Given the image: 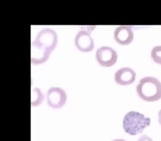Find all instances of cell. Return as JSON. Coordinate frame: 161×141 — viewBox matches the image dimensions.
<instances>
[{
  "label": "cell",
  "mask_w": 161,
  "mask_h": 141,
  "mask_svg": "<svg viewBox=\"0 0 161 141\" xmlns=\"http://www.w3.org/2000/svg\"><path fill=\"white\" fill-rule=\"evenodd\" d=\"M58 43V35L52 29H44L37 34L31 46V60L34 64L44 63L55 49Z\"/></svg>",
  "instance_id": "cell-1"
},
{
  "label": "cell",
  "mask_w": 161,
  "mask_h": 141,
  "mask_svg": "<svg viewBox=\"0 0 161 141\" xmlns=\"http://www.w3.org/2000/svg\"><path fill=\"white\" fill-rule=\"evenodd\" d=\"M138 96L142 100L149 102L161 99V83L153 77L142 78L136 87Z\"/></svg>",
  "instance_id": "cell-2"
},
{
  "label": "cell",
  "mask_w": 161,
  "mask_h": 141,
  "mask_svg": "<svg viewBox=\"0 0 161 141\" xmlns=\"http://www.w3.org/2000/svg\"><path fill=\"white\" fill-rule=\"evenodd\" d=\"M151 120L143 114L135 111H130L124 116L123 127L124 131L130 135H136L143 132L150 125Z\"/></svg>",
  "instance_id": "cell-3"
},
{
  "label": "cell",
  "mask_w": 161,
  "mask_h": 141,
  "mask_svg": "<svg viewBox=\"0 0 161 141\" xmlns=\"http://www.w3.org/2000/svg\"><path fill=\"white\" fill-rule=\"evenodd\" d=\"M95 57L98 63L102 66L111 67L116 62L118 54L109 46H102L97 51Z\"/></svg>",
  "instance_id": "cell-4"
},
{
  "label": "cell",
  "mask_w": 161,
  "mask_h": 141,
  "mask_svg": "<svg viewBox=\"0 0 161 141\" xmlns=\"http://www.w3.org/2000/svg\"><path fill=\"white\" fill-rule=\"evenodd\" d=\"M66 93L60 87H52L47 94V101L49 107L53 109H58L63 107L66 103Z\"/></svg>",
  "instance_id": "cell-5"
},
{
  "label": "cell",
  "mask_w": 161,
  "mask_h": 141,
  "mask_svg": "<svg viewBox=\"0 0 161 141\" xmlns=\"http://www.w3.org/2000/svg\"><path fill=\"white\" fill-rule=\"evenodd\" d=\"M91 31L81 30L78 32L75 39V45L78 49L84 52L92 51L94 47V43L90 36Z\"/></svg>",
  "instance_id": "cell-6"
},
{
  "label": "cell",
  "mask_w": 161,
  "mask_h": 141,
  "mask_svg": "<svg viewBox=\"0 0 161 141\" xmlns=\"http://www.w3.org/2000/svg\"><path fill=\"white\" fill-rule=\"evenodd\" d=\"M135 72L133 69L125 67L118 70L115 74V81L121 86H127L133 84L136 79Z\"/></svg>",
  "instance_id": "cell-7"
},
{
  "label": "cell",
  "mask_w": 161,
  "mask_h": 141,
  "mask_svg": "<svg viewBox=\"0 0 161 141\" xmlns=\"http://www.w3.org/2000/svg\"><path fill=\"white\" fill-rule=\"evenodd\" d=\"M134 38V34L132 29L129 26H121L115 29L114 39L120 45L130 44Z\"/></svg>",
  "instance_id": "cell-8"
},
{
  "label": "cell",
  "mask_w": 161,
  "mask_h": 141,
  "mask_svg": "<svg viewBox=\"0 0 161 141\" xmlns=\"http://www.w3.org/2000/svg\"><path fill=\"white\" fill-rule=\"evenodd\" d=\"M44 96L38 88H35L31 92V105L32 106H37L43 102Z\"/></svg>",
  "instance_id": "cell-9"
},
{
  "label": "cell",
  "mask_w": 161,
  "mask_h": 141,
  "mask_svg": "<svg viewBox=\"0 0 161 141\" xmlns=\"http://www.w3.org/2000/svg\"><path fill=\"white\" fill-rule=\"evenodd\" d=\"M151 56L155 62L161 65V46H155L153 48Z\"/></svg>",
  "instance_id": "cell-10"
},
{
  "label": "cell",
  "mask_w": 161,
  "mask_h": 141,
  "mask_svg": "<svg viewBox=\"0 0 161 141\" xmlns=\"http://www.w3.org/2000/svg\"><path fill=\"white\" fill-rule=\"evenodd\" d=\"M137 141H153V140L150 137H148L147 135L144 134L138 138Z\"/></svg>",
  "instance_id": "cell-11"
},
{
  "label": "cell",
  "mask_w": 161,
  "mask_h": 141,
  "mask_svg": "<svg viewBox=\"0 0 161 141\" xmlns=\"http://www.w3.org/2000/svg\"><path fill=\"white\" fill-rule=\"evenodd\" d=\"M158 121H159V123L161 125V110L159 111V113H158Z\"/></svg>",
  "instance_id": "cell-12"
},
{
  "label": "cell",
  "mask_w": 161,
  "mask_h": 141,
  "mask_svg": "<svg viewBox=\"0 0 161 141\" xmlns=\"http://www.w3.org/2000/svg\"><path fill=\"white\" fill-rule=\"evenodd\" d=\"M112 141H126L125 140H124L123 139H115V140H113Z\"/></svg>",
  "instance_id": "cell-13"
}]
</instances>
